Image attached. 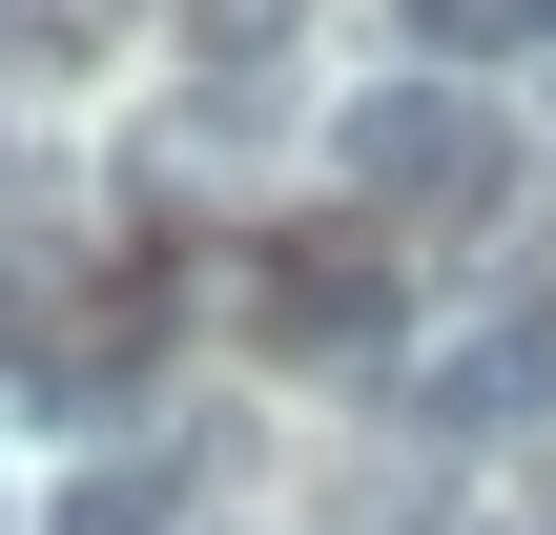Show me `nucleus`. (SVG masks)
<instances>
[{
  "label": "nucleus",
  "instance_id": "obj_4",
  "mask_svg": "<svg viewBox=\"0 0 556 535\" xmlns=\"http://www.w3.org/2000/svg\"><path fill=\"white\" fill-rule=\"evenodd\" d=\"M41 535H186V454H83L41 495Z\"/></svg>",
  "mask_w": 556,
  "mask_h": 535
},
{
  "label": "nucleus",
  "instance_id": "obj_7",
  "mask_svg": "<svg viewBox=\"0 0 556 535\" xmlns=\"http://www.w3.org/2000/svg\"><path fill=\"white\" fill-rule=\"evenodd\" d=\"M536 41H556V0H536Z\"/></svg>",
  "mask_w": 556,
  "mask_h": 535
},
{
  "label": "nucleus",
  "instance_id": "obj_1",
  "mask_svg": "<svg viewBox=\"0 0 556 535\" xmlns=\"http://www.w3.org/2000/svg\"><path fill=\"white\" fill-rule=\"evenodd\" d=\"M351 206H371V227H495V206H516V124H495L454 62H413V82L351 103Z\"/></svg>",
  "mask_w": 556,
  "mask_h": 535
},
{
  "label": "nucleus",
  "instance_id": "obj_2",
  "mask_svg": "<svg viewBox=\"0 0 556 535\" xmlns=\"http://www.w3.org/2000/svg\"><path fill=\"white\" fill-rule=\"evenodd\" d=\"M413 227H371V206H330V227H268L248 268H227V309H248V351H289V371H351V351H392L413 330V268H392Z\"/></svg>",
  "mask_w": 556,
  "mask_h": 535
},
{
  "label": "nucleus",
  "instance_id": "obj_6",
  "mask_svg": "<svg viewBox=\"0 0 556 535\" xmlns=\"http://www.w3.org/2000/svg\"><path fill=\"white\" fill-rule=\"evenodd\" d=\"M186 21H206V82H227V62H268V41H289V0H186Z\"/></svg>",
  "mask_w": 556,
  "mask_h": 535
},
{
  "label": "nucleus",
  "instance_id": "obj_3",
  "mask_svg": "<svg viewBox=\"0 0 556 535\" xmlns=\"http://www.w3.org/2000/svg\"><path fill=\"white\" fill-rule=\"evenodd\" d=\"M392 412H413V433H536V412H556V309H475V330H433V351L392 371Z\"/></svg>",
  "mask_w": 556,
  "mask_h": 535
},
{
  "label": "nucleus",
  "instance_id": "obj_5",
  "mask_svg": "<svg viewBox=\"0 0 556 535\" xmlns=\"http://www.w3.org/2000/svg\"><path fill=\"white\" fill-rule=\"evenodd\" d=\"M392 41L413 62H495V41H536V0H392Z\"/></svg>",
  "mask_w": 556,
  "mask_h": 535
}]
</instances>
